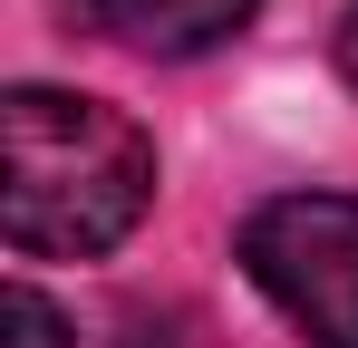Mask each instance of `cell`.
Returning <instances> with one entry per match:
<instances>
[{"mask_svg":"<svg viewBox=\"0 0 358 348\" xmlns=\"http://www.w3.org/2000/svg\"><path fill=\"white\" fill-rule=\"evenodd\" d=\"M155 203L145 126L68 87H10L0 107V232L29 261L117 252Z\"/></svg>","mask_w":358,"mask_h":348,"instance_id":"6da1fadb","label":"cell"},{"mask_svg":"<svg viewBox=\"0 0 358 348\" xmlns=\"http://www.w3.org/2000/svg\"><path fill=\"white\" fill-rule=\"evenodd\" d=\"M339 68H349V87H358V0H349V20H339Z\"/></svg>","mask_w":358,"mask_h":348,"instance_id":"5b68a950","label":"cell"},{"mask_svg":"<svg viewBox=\"0 0 358 348\" xmlns=\"http://www.w3.org/2000/svg\"><path fill=\"white\" fill-rule=\"evenodd\" d=\"M87 29H107L117 49H145V58H203L223 49L262 0H78Z\"/></svg>","mask_w":358,"mask_h":348,"instance_id":"3957f363","label":"cell"},{"mask_svg":"<svg viewBox=\"0 0 358 348\" xmlns=\"http://www.w3.org/2000/svg\"><path fill=\"white\" fill-rule=\"evenodd\" d=\"M242 261L310 348H358V194H271V203H252Z\"/></svg>","mask_w":358,"mask_h":348,"instance_id":"7a4b0ae2","label":"cell"},{"mask_svg":"<svg viewBox=\"0 0 358 348\" xmlns=\"http://www.w3.org/2000/svg\"><path fill=\"white\" fill-rule=\"evenodd\" d=\"M0 329H10V348H68V319H59V310H49L29 281L0 290Z\"/></svg>","mask_w":358,"mask_h":348,"instance_id":"277c9868","label":"cell"}]
</instances>
